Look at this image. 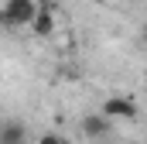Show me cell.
<instances>
[{
  "mask_svg": "<svg viewBox=\"0 0 147 144\" xmlns=\"http://www.w3.org/2000/svg\"><path fill=\"white\" fill-rule=\"evenodd\" d=\"M38 14H41L38 0H7L0 17H3V24H7V28H31Z\"/></svg>",
  "mask_w": 147,
  "mask_h": 144,
  "instance_id": "1",
  "label": "cell"
},
{
  "mask_svg": "<svg viewBox=\"0 0 147 144\" xmlns=\"http://www.w3.org/2000/svg\"><path fill=\"white\" fill-rule=\"evenodd\" d=\"M103 113H106L110 120H134V117H137V103H134L130 96H110V100L103 103Z\"/></svg>",
  "mask_w": 147,
  "mask_h": 144,
  "instance_id": "2",
  "label": "cell"
},
{
  "mask_svg": "<svg viewBox=\"0 0 147 144\" xmlns=\"http://www.w3.org/2000/svg\"><path fill=\"white\" fill-rule=\"evenodd\" d=\"M113 127V120L106 113H89V117H82V134L86 137H92V141H99V137H106Z\"/></svg>",
  "mask_w": 147,
  "mask_h": 144,
  "instance_id": "3",
  "label": "cell"
},
{
  "mask_svg": "<svg viewBox=\"0 0 147 144\" xmlns=\"http://www.w3.org/2000/svg\"><path fill=\"white\" fill-rule=\"evenodd\" d=\"M0 144H28V127H21L17 120H7L0 127Z\"/></svg>",
  "mask_w": 147,
  "mask_h": 144,
  "instance_id": "4",
  "label": "cell"
},
{
  "mask_svg": "<svg viewBox=\"0 0 147 144\" xmlns=\"http://www.w3.org/2000/svg\"><path fill=\"white\" fill-rule=\"evenodd\" d=\"M31 31H34L38 38H48L55 31V10H51V7H41V14L34 17V24H31Z\"/></svg>",
  "mask_w": 147,
  "mask_h": 144,
  "instance_id": "5",
  "label": "cell"
},
{
  "mask_svg": "<svg viewBox=\"0 0 147 144\" xmlns=\"http://www.w3.org/2000/svg\"><path fill=\"white\" fill-rule=\"evenodd\" d=\"M38 144H69V141H65V137H58V134H41Z\"/></svg>",
  "mask_w": 147,
  "mask_h": 144,
  "instance_id": "6",
  "label": "cell"
},
{
  "mask_svg": "<svg viewBox=\"0 0 147 144\" xmlns=\"http://www.w3.org/2000/svg\"><path fill=\"white\" fill-rule=\"evenodd\" d=\"M144 82H147V72H144Z\"/></svg>",
  "mask_w": 147,
  "mask_h": 144,
  "instance_id": "7",
  "label": "cell"
}]
</instances>
